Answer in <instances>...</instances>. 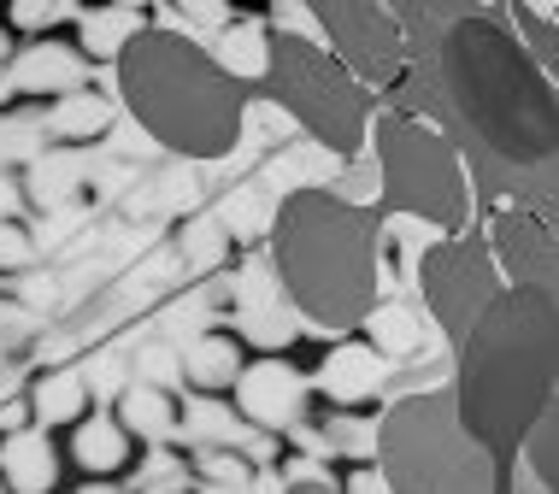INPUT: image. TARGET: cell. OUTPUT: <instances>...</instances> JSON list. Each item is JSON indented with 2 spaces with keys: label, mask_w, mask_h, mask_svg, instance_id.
I'll list each match as a JSON object with an SVG mask.
<instances>
[{
  "label": "cell",
  "mask_w": 559,
  "mask_h": 494,
  "mask_svg": "<svg viewBox=\"0 0 559 494\" xmlns=\"http://www.w3.org/2000/svg\"><path fill=\"white\" fill-rule=\"evenodd\" d=\"M7 24L12 29H48V24H59V7H48V0H12Z\"/></svg>",
  "instance_id": "cell-26"
},
{
  "label": "cell",
  "mask_w": 559,
  "mask_h": 494,
  "mask_svg": "<svg viewBox=\"0 0 559 494\" xmlns=\"http://www.w3.org/2000/svg\"><path fill=\"white\" fill-rule=\"evenodd\" d=\"M377 477L389 494H495L501 471L483 447L460 430L448 388L395 400L377 418Z\"/></svg>",
  "instance_id": "cell-5"
},
{
  "label": "cell",
  "mask_w": 559,
  "mask_h": 494,
  "mask_svg": "<svg viewBox=\"0 0 559 494\" xmlns=\"http://www.w3.org/2000/svg\"><path fill=\"white\" fill-rule=\"evenodd\" d=\"M7 53H12V36H7V29H0V65H7Z\"/></svg>",
  "instance_id": "cell-38"
},
{
  "label": "cell",
  "mask_w": 559,
  "mask_h": 494,
  "mask_svg": "<svg viewBox=\"0 0 559 494\" xmlns=\"http://www.w3.org/2000/svg\"><path fill=\"white\" fill-rule=\"evenodd\" d=\"M171 377H177V359L165 353V348H154V353H142V383H147V388H165V383H171Z\"/></svg>",
  "instance_id": "cell-31"
},
{
  "label": "cell",
  "mask_w": 559,
  "mask_h": 494,
  "mask_svg": "<svg viewBox=\"0 0 559 494\" xmlns=\"http://www.w3.org/2000/svg\"><path fill=\"white\" fill-rule=\"evenodd\" d=\"M29 329H36V318L24 306H0V348H24Z\"/></svg>",
  "instance_id": "cell-28"
},
{
  "label": "cell",
  "mask_w": 559,
  "mask_h": 494,
  "mask_svg": "<svg viewBox=\"0 0 559 494\" xmlns=\"http://www.w3.org/2000/svg\"><path fill=\"white\" fill-rule=\"evenodd\" d=\"M377 377H383V359H377L371 348H336L319 371V388L336 395V400H366L377 388Z\"/></svg>",
  "instance_id": "cell-17"
},
{
  "label": "cell",
  "mask_w": 559,
  "mask_h": 494,
  "mask_svg": "<svg viewBox=\"0 0 559 494\" xmlns=\"http://www.w3.org/2000/svg\"><path fill=\"white\" fill-rule=\"evenodd\" d=\"M183 24H194V29H230L236 12H224V7H194V0H183Z\"/></svg>",
  "instance_id": "cell-32"
},
{
  "label": "cell",
  "mask_w": 559,
  "mask_h": 494,
  "mask_svg": "<svg viewBox=\"0 0 559 494\" xmlns=\"http://www.w3.org/2000/svg\"><path fill=\"white\" fill-rule=\"evenodd\" d=\"M118 95L147 136L183 159H224L241 142L248 95L183 29H135L118 48Z\"/></svg>",
  "instance_id": "cell-4"
},
{
  "label": "cell",
  "mask_w": 559,
  "mask_h": 494,
  "mask_svg": "<svg viewBox=\"0 0 559 494\" xmlns=\"http://www.w3.org/2000/svg\"><path fill=\"white\" fill-rule=\"evenodd\" d=\"M283 494H342L336 483H319V477H300V483H289Z\"/></svg>",
  "instance_id": "cell-37"
},
{
  "label": "cell",
  "mask_w": 559,
  "mask_h": 494,
  "mask_svg": "<svg viewBox=\"0 0 559 494\" xmlns=\"http://www.w3.org/2000/svg\"><path fill=\"white\" fill-rule=\"evenodd\" d=\"M88 407V377L83 371H48L29 395V418L36 424H78Z\"/></svg>",
  "instance_id": "cell-16"
},
{
  "label": "cell",
  "mask_w": 559,
  "mask_h": 494,
  "mask_svg": "<svg viewBox=\"0 0 559 494\" xmlns=\"http://www.w3.org/2000/svg\"><path fill=\"white\" fill-rule=\"evenodd\" d=\"M330 442H342L347 454H371V447H377V424H359V418H342V424H330Z\"/></svg>",
  "instance_id": "cell-27"
},
{
  "label": "cell",
  "mask_w": 559,
  "mask_h": 494,
  "mask_svg": "<svg viewBox=\"0 0 559 494\" xmlns=\"http://www.w3.org/2000/svg\"><path fill=\"white\" fill-rule=\"evenodd\" d=\"M7 88H24V95H78L83 88V59L71 48H59V41H36V48H24L12 59L7 71Z\"/></svg>",
  "instance_id": "cell-12"
},
{
  "label": "cell",
  "mask_w": 559,
  "mask_h": 494,
  "mask_svg": "<svg viewBox=\"0 0 559 494\" xmlns=\"http://www.w3.org/2000/svg\"><path fill=\"white\" fill-rule=\"evenodd\" d=\"M241 388V418H253V424L277 430V424H295V407H300V377L283 359H260V365H248L236 377Z\"/></svg>",
  "instance_id": "cell-11"
},
{
  "label": "cell",
  "mask_w": 559,
  "mask_h": 494,
  "mask_svg": "<svg viewBox=\"0 0 559 494\" xmlns=\"http://www.w3.org/2000/svg\"><path fill=\"white\" fill-rule=\"evenodd\" d=\"M213 59L230 71L236 83H241V77H265V36H260L253 24H241V29L230 24V29H224V48H218Z\"/></svg>",
  "instance_id": "cell-20"
},
{
  "label": "cell",
  "mask_w": 559,
  "mask_h": 494,
  "mask_svg": "<svg viewBox=\"0 0 559 494\" xmlns=\"http://www.w3.org/2000/svg\"><path fill=\"white\" fill-rule=\"evenodd\" d=\"M271 272L307 324L359 329L377 312V218L330 189H295L271 218Z\"/></svg>",
  "instance_id": "cell-3"
},
{
  "label": "cell",
  "mask_w": 559,
  "mask_h": 494,
  "mask_svg": "<svg viewBox=\"0 0 559 494\" xmlns=\"http://www.w3.org/2000/svg\"><path fill=\"white\" fill-rule=\"evenodd\" d=\"M142 29L135 12H83V48L100 53V59H118V48Z\"/></svg>",
  "instance_id": "cell-21"
},
{
  "label": "cell",
  "mask_w": 559,
  "mask_h": 494,
  "mask_svg": "<svg viewBox=\"0 0 559 494\" xmlns=\"http://www.w3.org/2000/svg\"><path fill=\"white\" fill-rule=\"evenodd\" d=\"M29 430V400H0V436H19Z\"/></svg>",
  "instance_id": "cell-33"
},
{
  "label": "cell",
  "mask_w": 559,
  "mask_h": 494,
  "mask_svg": "<svg viewBox=\"0 0 559 494\" xmlns=\"http://www.w3.org/2000/svg\"><path fill=\"white\" fill-rule=\"evenodd\" d=\"M224 253H230V230H224V224L194 218L189 230H183V260L194 265V272H213V265H224Z\"/></svg>",
  "instance_id": "cell-23"
},
{
  "label": "cell",
  "mask_w": 559,
  "mask_h": 494,
  "mask_svg": "<svg viewBox=\"0 0 559 494\" xmlns=\"http://www.w3.org/2000/svg\"><path fill=\"white\" fill-rule=\"evenodd\" d=\"M12 213H19V183L0 177V224H12Z\"/></svg>",
  "instance_id": "cell-35"
},
{
  "label": "cell",
  "mask_w": 559,
  "mask_h": 494,
  "mask_svg": "<svg viewBox=\"0 0 559 494\" xmlns=\"http://www.w3.org/2000/svg\"><path fill=\"white\" fill-rule=\"evenodd\" d=\"M0 471H7V489H12V494H48V489L59 483L53 442L41 436V430H19V436H7Z\"/></svg>",
  "instance_id": "cell-13"
},
{
  "label": "cell",
  "mask_w": 559,
  "mask_h": 494,
  "mask_svg": "<svg viewBox=\"0 0 559 494\" xmlns=\"http://www.w3.org/2000/svg\"><path fill=\"white\" fill-rule=\"evenodd\" d=\"M366 329H371V353L377 359L418 348V324H413V312H401V306H377L371 318H366Z\"/></svg>",
  "instance_id": "cell-22"
},
{
  "label": "cell",
  "mask_w": 559,
  "mask_h": 494,
  "mask_svg": "<svg viewBox=\"0 0 559 494\" xmlns=\"http://www.w3.org/2000/svg\"><path fill=\"white\" fill-rule=\"evenodd\" d=\"M319 36L330 41V59L354 77L359 88H389L406 65V24L395 7H377V0H319L312 7Z\"/></svg>",
  "instance_id": "cell-8"
},
{
  "label": "cell",
  "mask_w": 559,
  "mask_h": 494,
  "mask_svg": "<svg viewBox=\"0 0 559 494\" xmlns=\"http://www.w3.org/2000/svg\"><path fill=\"white\" fill-rule=\"evenodd\" d=\"M183 377L194 388H230L241 377V348L230 336H201L183 359Z\"/></svg>",
  "instance_id": "cell-19"
},
{
  "label": "cell",
  "mask_w": 559,
  "mask_h": 494,
  "mask_svg": "<svg viewBox=\"0 0 559 494\" xmlns=\"http://www.w3.org/2000/svg\"><path fill=\"white\" fill-rule=\"evenodd\" d=\"M12 95V88H7V65H0V100H7Z\"/></svg>",
  "instance_id": "cell-39"
},
{
  "label": "cell",
  "mask_w": 559,
  "mask_h": 494,
  "mask_svg": "<svg viewBox=\"0 0 559 494\" xmlns=\"http://www.w3.org/2000/svg\"><path fill=\"white\" fill-rule=\"evenodd\" d=\"M201 471L206 477H213V483H248V466H241V459L236 454H201Z\"/></svg>",
  "instance_id": "cell-29"
},
{
  "label": "cell",
  "mask_w": 559,
  "mask_h": 494,
  "mask_svg": "<svg viewBox=\"0 0 559 494\" xmlns=\"http://www.w3.org/2000/svg\"><path fill=\"white\" fill-rule=\"evenodd\" d=\"M118 430L124 436H147V442H165L177 430V407L165 388H147V383H130L118 395Z\"/></svg>",
  "instance_id": "cell-15"
},
{
  "label": "cell",
  "mask_w": 559,
  "mask_h": 494,
  "mask_svg": "<svg viewBox=\"0 0 559 494\" xmlns=\"http://www.w3.org/2000/svg\"><path fill=\"white\" fill-rule=\"evenodd\" d=\"M519 454L531 459L536 483L554 494V483H559V466H554V412H542V418H536V430L524 436V447H519Z\"/></svg>",
  "instance_id": "cell-24"
},
{
  "label": "cell",
  "mask_w": 559,
  "mask_h": 494,
  "mask_svg": "<svg viewBox=\"0 0 559 494\" xmlns=\"http://www.w3.org/2000/svg\"><path fill=\"white\" fill-rule=\"evenodd\" d=\"M112 124V107L100 95H88V88H78V95H59L53 112H48V130L59 142H88L100 136V130Z\"/></svg>",
  "instance_id": "cell-18"
},
{
  "label": "cell",
  "mask_w": 559,
  "mask_h": 494,
  "mask_svg": "<svg viewBox=\"0 0 559 494\" xmlns=\"http://www.w3.org/2000/svg\"><path fill=\"white\" fill-rule=\"evenodd\" d=\"M377 171H383V206L413 213L436 230L460 236L472 224V177L465 159L430 118L389 112L377 124Z\"/></svg>",
  "instance_id": "cell-6"
},
{
  "label": "cell",
  "mask_w": 559,
  "mask_h": 494,
  "mask_svg": "<svg viewBox=\"0 0 559 494\" xmlns=\"http://www.w3.org/2000/svg\"><path fill=\"white\" fill-rule=\"evenodd\" d=\"M265 83L312 130V142H324L330 154H359V142L371 136V95L347 77L319 41L271 36L265 41Z\"/></svg>",
  "instance_id": "cell-7"
},
{
  "label": "cell",
  "mask_w": 559,
  "mask_h": 494,
  "mask_svg": "<svg viewBox=\"0 0 559 494\" xmlns=\"http://www.w3.org/2000/svg\"><path fill=\"white\" fill-rule=\"evenodd\" d=\"M78 466L88 477H112L130 466V436L118 430V418H78V442H71Z\"/></svg>",
  "instance_id": "cell-14"
},
{
  "label": "cell",
  "mask_w": 559,
  "mask_h": 494,
  "mask_svg": "<svg viewBox=\"0 0 559 494\" xmlns=\"http://www.w3.org/2000/svg\"><path fill=\"white\" fill-rule=\"evenodd\" d=\"M0 494H7V483H0Z\"/></svg>",
  "instance_id": "cell-40"
},
{
  "label": "cell",
  "mask_w": 559,
  "mask_h": 494,
  "mask_svg": "<svg viewBox=\"0 0 559 494\" xmlns=\"http://www.w3.org/2000/svg\"><path fill=\"white\" fill-rule=\"evenodd\" d=\"M442 88L465 130L507 165H554L559 88L531 59L507 12H465L442 36Z\"/></svg>",
  "instance_id": "cell-2"
},
{
  "label": "cell",
  "mask_w": 559,
  "mask_h": 494,
  "mask_svg": "<svg viewBox=\"0 0 559 494\" xmlns=\"http://www.w3.org/2000/svg\"><path fill=\"white\" fill-rule=\"evenodd\" d=\"M425 301L436 312V324L448 329V341L460 348L465 329L483 318V306L495 301V294L507 289L501 272H495L489 248H483V236H448V242H436L425 253Z\"/></svg>",
  "instance_id": "cell-9"
},
{
  "label": "cell",
  "mask_w": 559,
  "mask_h": 494,
  "mask_svg": "<svg viewBox=\"0 0 559 494\" xmlns=\"http://www.w3.org/2000/svg\"><path fill=\"white\" fill-rule=\"evenodd\" d=\"M559 377V301L548 289H501L460 341L453 412L495 471L519 459L542 412H554Z\"/></svg>",
  "instance_id": "cell-1"
},
{
  "label": "cell",
  "mask_w": 559,
  "mask_h": 494,
  "mask_svg": "<svg viewBox=\"0 0 559 494\" xmlns=\"http://www.w3.org/2000/svg\"><path fill=\"white\" fill-rule=\"evenodd\" d=\"M347 494H389V483H383L377 471H359L354 483H347Z\"/></svg>",
  "instance_id": "cell-36"
},
{
  "label": "cell",
  "mask_w": 559,
  "mask_h": 494,
  "mask_svg": "<svg viewBox=\"0 0 559 494\" xmlns=\"http://www.w3.org/2000/svg\"><path fill=\"white\" fill-rule=\"evenodd\" d=\"M248 336L265 341V348H277V341L295 336V324H289V318H271V312H253V318H248Z\"/></svg>",
  "instance_id": "cell-30"
},
{
  "label": "cell",
  "mask_w": 559,
  "mask_h": 494,
  "mask_svg": "<svg viewBox=\"0 0 559 494\" xmlns=\"http://www.w3.org/2000/svg\"><path fill=\"white\" fill-rule=\"evenodd\" d=\"M489 260L501 272L507 289H548L554 294V277H559V253H554V230L548 218L524 213V206H501L489 224Z\"/></svg>",
  "instance_id": "cell-10"
},
{
  "label": "cell",
  "mask_w": 559,
  "mask_h": 494,
  "mask_svg": "<svg viewBox=\"0 0 559 494\" xmlns=\"http://www.w3.org/2000/svg\"><path fill=\"white\" fill-rule=\"evenodd\" d=\"M36 260V242L19 230V224H0V272H24Z\"/></svg>",
  "instance_id": "cell-25"
},
{
  "label": "cell",
  "mask_w": 559,
  "mask_h": 494,
  "mask_svg": "<svg viewBox=\"0 0 559 494\" xmlns=\"http://www.w3.org/2000/svg\"><path fill=\"white\" fill-rule=\"evenodd\" d=\"M177 471H183V466H177L171 454H154V459H147V477H142V483H171Z\"/></svg>",
  "instance_id": "cell-34"
}]
</instances>
